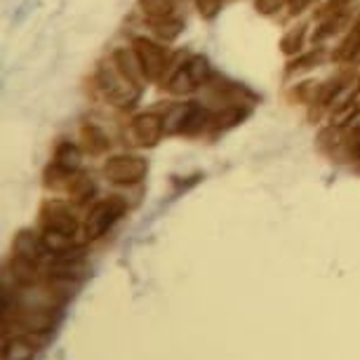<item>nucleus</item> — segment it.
<instances>
[{"label": "nucleus", "instance_id": "1", "mask_svg": "<svg viewBox=\"0 0 360 360\" xmlns=\"http://www.w3.org/2000/svg\"><path fill=\"white\" fill-rule=\"evenodd\" d=\"M210 62L202 54H193L188 57L184 64H179L176 69L169 73L165 90L169 94H176V97H184V94H191L198 90L200 85H205L210 80Z\"/></svg>", "mask_w": 360, "mask_h": 360}, {"label": "nucleus", "instance_id": "2", "mask_svg": "<svg viewBox=\"0 0 360 360\" xmlns=\"http://www.w3.org/2000/svg\"><path fill=\"white\" fill-rule=\"evenodd\" d=\"M210 123H212V115L205 106L198 101H186V104L169 108V113L165 115V132L193 137V134L205 130Z\"/></svg>", "mask_w": 360, "mask_h": 360}, {"label": "nucleus", "instance_id": "3", "mask_svg": "<svg viewBox=\"0 0 360 360\" xmlns=\"http://www.w3.org/2000/svg\"><path fill=\"white\" fill-rule=\"evenodd\" d=\"M99 83H101V87H104L108 101H113V104L120 106V108L134 106L141 97V85L137 83V80L125 78L123 73L113 66V62L108 66H101Z\"/></svg>", "mask_w": 360, "mask_h": 360}, {"label": "nucleus", "instance_id": "4", "mask_svg": "<svg viewBox=\"0 0 360 360\" xmlns=\"http://www.w3.org/2000/svg\"><path fill=\"white\" fill-rule=\"evenodd\" d=\"M146 172V160L137 153H115L104 162V176L113 184H139Z\"/></svg>", "mask_w": 360, "mask_h": 360}, {"label": "nucleus", "instance_id": "5", "mask_svg": "<svg viewBox=\"0 0 360 360\" xmlns=\"http://www.w3.org/2000/svg\"><path fill=\"white\" fill-rule=\"evenodd\" d=\"M125 212V200L118 198V195H111L106 200H99L90 212H87L85 219V236L94 240V238L104 236L108 229L113 226L115 221L123 217Z\"/></svg>", "mask_w": 360, "mask_h": 360}, {"label": "nucleus", "instance_id": "6", "mask_svg": "<svg viewBox=\"0 0 360 360\" xmlns=\"http://www.w3.org/2000/svg\"><path fill=\"white\" fill-rule=\"evenodd\" d=\"M132 52L139 62V69L146 80H160L162 73L167 71V52L165 47L153 43L144 36H137L132 40Z\"/></svg>", "mask_w": 360, "mask_h": 360}, {"label": "nucleus", "instance_id": "7", "mask_svg": "<svg viewBox=\"0 0 360 360\" xmlns=\"http://www.w3.org/2000/svg\"><path fill=\"white\" fill-rule=\"evenodd\" d=\"M162 132H165V118H160L158 113H139L130 120V137L137 146H155Z\"/></svg>", "mask_w": 360, "mask_h": 360}, {"label": "nucleus", "instance_id": "8", "mask_svg": "<svg viewBox=\"0 0 360 360\" xmlns=\"http://www.w3.org/2000/svg\"><path fill=\"white\" fill-rule=\"evenodd\" d=\"M43 226L45 231H52V233L73 238L78 231V221L64 202H47L43 207Z\"/></svg>", "mask_w": 360, "mask_h": 360}, {"label": "nucleus", "instance_id": "9", "mask_svg": "<svg viewBox=\"0 0 360 360\" xmlns=\"http://www.w3.org/2000/svg\"><path fill=\"white\" fill-rule=\"evenodd\" d=\"M80 160H83V153H80V148L76 144H71V141H59L57 148H54L52 167H54V172L71 176L73 172L80 169Z\"/></svg>", "mask_w": 360, "mask_h": 360}, {"label": "nucleus", "instance_id": "10", "mask_svg": "<svg viewBox=\"0 0 360 360\" xmlns=\"http://www.w3.org/2000/svg\"><path fill=\"white\" fill-rule=\"evenodd\" d=\"M358 54H360V17L356 19V24L349 29L346 38L339 43L335 54H332V59H335L337 64H349V62H356Z\"/></svg>", "mask_w": 360, "mask_h": 360}, {"label": "nucleus", "instance_id": "11", "mask_svg": "<svg viewBox=\"0 0 360 360\" xmlns=\"http://www.w3.org/2000/svg\"><path fill=\"white\" fill-rule=\"evenodd\" d=\"M80 139H83L85 151L92 153V155L106 153L108 146H111V141H108V134L101 130L99 125H94V123H83V127H80Z\"/></svg>", "mask_w": 360, "mask_h": 360}, {"label": "nucleus", "instance_id": "12", "mask_svg": "<svg viewBox=\"0 0 360 360\" xmlns=\"http://www.w3.org/2000/svg\"><path fill=\"white\" fill-rule=\"evenodd\" d=\"M52 309H26L19 316V325L29 332H47L54 328V318L50 314Z\"/></svg>", "mask_w": 360, "mask_h": 360}, {"label": "nucleus", "instance_id": "13", "mask_svg": "<svg viewBox=\"0 0 360 360\" xmlns=\"http://www.w3.org/2000/svg\"><path fill=\"white\" fill-rule=\"evenodd\" d=\"M45 243L43 238H38L36 233H31V231H22V233L17 236L15 240V252L19 257H24V259H31V262H38L40 255L45 252Z\"/></svg>", "mask_w": 360, "mask_h": 360}, {"label": "nucleus", "instance_id": "14", "mask_svg": "<svg viewBox=\"0 0 360 360\" xmlns=\"http://www.w3.org/2000/svg\"><path fill=\"white\" fill-rule=\"evenodd\" d=\"M139 10L148 22H162L174 17V0H139Z\"/></svg>", "mask_w": 360, "mask_h": 360}, {"label": "nucleus", "instance_id": "15", "mask_svg": "<svg viewBox=\"0 0 360 360\" xmlns=\"http://www.w3.org/2000/svg\"><path fill=\"white\" fill-rule=\"evenodd\" d=\"M69 193H71V198L78 202H85L87 198H92V193H94L92 179L83 172H73L69 176Z\"/></svg>", "mask_w": 360, "mask_h": 360}, {"label": "nucleus", "instance_id": "16", "mask_svg": "<svg viewBox=\"0 0 360 360\" xmlns=\"http://www.w3.org/2000/svg\"><path fill=\"white\" fill-rule=\"evenodd\" d=\"M304 40H307V24H299L295 29H290L281 40V50L283 54H299L304 47Z\"/></svg>", "mask_w": 360, "mask_h": 360}, {"label": "nucleus", "instance_id": "17", "mask_svg": "<svg viewBox=\"0 0 360 360\" xmlns=\"http://www.w3.org/2000/svg\"><path fill=\"white\" fill-rule=\"evenodd\" d=\"M321 62V52H299L295 59L288 64V71H285V76H297V73H304L309 69H314V66Z\"/></svg>", "mask_w": 360, "mask_h": 360}, {"label": "nucleus", "instance_id": "18", "mask_svg": "<svg viewBox=\"0 0 360 360\" xmlns=\"http://www.w3.org/2000/svg\"><path fill=\"white\" fill-rule=\"evenodd\" d=\"M349 8H351V0H328V3L318 10L316 19H318V22H325V19H335V17H342V15H349Z\"/></svg>", "mask_w": 360, "mask_h": 360}, {"label": "nucleus", "instance_id": "19", "mask_svg": "<svg viewBox=\"0 0 360 360\" xmlns=\"http://www.w3.org/2000/svg\"><path fill=\"white\" fill-rule=\"evenodd\" d=\"M151 24H153V31L158 33L165 43L174 40L176 36H179V31H181V22H179V19H174V17L162 19V22H151Z\"/></svg>", "mask_w": 360, "mask_h": 360}, {"label": "nucleus", "instance_id": "20", "mask_svg": "<svg viewBox=\"0 0 360 360\" xmlns=\"http://www.w3.org/2000/svg\"><path fill=\"white\" fill-rule=\"evenodd\" d=\"M292 94H295L299 101H304V104H316L318 94H321V83H314V80L299 83L295 90H292Z\"/></svg>", "mask_w": 360, "mask_h": 360}, {"label": "nucleus", "instance_id": "21", "mask_svg": "<svg viewBox=\"0 0 360 360\" xmlns=\"http://www.w3.org/2000/svg\"><path fill=\"white\" fill-rule=\"evenodd\" d=\"M195 10L202 19H214L221 10V0H195Z\"/></svg>", "mask_w": 360, "mask_h": 360}, {"label": "nucleus", "instance_id": "22", "mask_svg": "<svg viewBox=\"0 0 360 360\" xmlns=\"http://www.w3.org/2000/svg\"><path fill=\"white\" fill-rule=\"evenodd\" d=\"M283 5H285V0H257L255 8L257 12H262V15H276Z\"/></svg>", "mask_w": 360, "mask_h": 360}, {"label": "nucleus", "instance_id": "23", "mask_svg": "<svg viewBox=\"0 0 360 360\" xmlns=\"http://www.w3.org/2000/svg\"><path fill=\"white\" fill-rule=\"evenodd\" d=\"M356 62H360V54H358V59H356Z\"/></svg>", "mask_w": 360, "mask_h": 360}, {"label": "nucleus", "instance_id": "24", "mask_svg": "<svg viewBox=\"0 0 360 360\" xmlns=\"http://www.w3.org/2000/svg\"><path fill=\"white\" fill-rule=\"evenodd\" d=\"M358 158H360V155H358Z\"/></svg>", "mask_w": 360, "mask_h": 360}]
</instances>
